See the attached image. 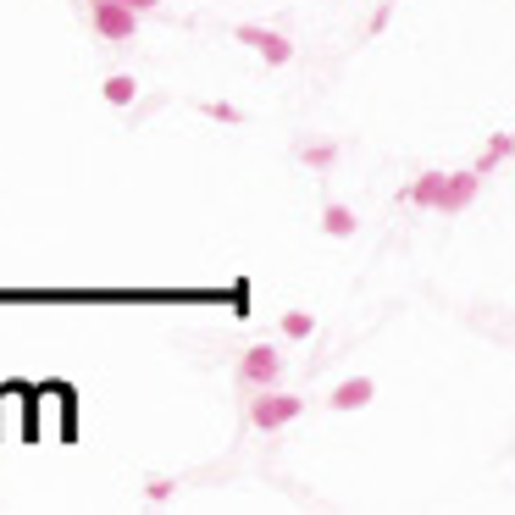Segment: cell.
<instances>
[{
  "label": "cell",
  "instance_id": "1",
  "mask_svg": "<svg viewBox=\"0 0 515 515\" xmlns=\"http://www.w3.org/2000/svg\"><path fill=\"white\" fill-rule=\"evenodd\" d=\"M89 6V28H95L106 45H128L139 34V12H133L128 0H84Z\"/></svg>",
  "mask_w": 515,
  "mask_h": 515
},
{
  "label": "cell",
  "instance_id": "2",
  "mask_svg": "<svg viewBox=\"0 0 515 515\" xmlns=\"http://www.w3.org/2000/svg\"><path fill=\"white\" fill-rule=\"evenodd\" d=\"M300 410H305L300 394H277V388H266V394L250 399L244 416H250L255 432H277V427H288V421H300Z\"/></svg>",
  "mask_w": 515,
  "mask_h": 515
},
{
  "label": "cell",
  "instance_id": "3",
  "mask_svg": "<svg viewBox=\"0 0 515 515\" xmlns=\"http://www.w3.org/2000/svg\"><path fill=\"white\" fill-rule=\"evenodd\" d=\"M233 39H239V45H250L266 67H288V61H294V39L272 34V28H261V23H239V28H233Z\"/></svg>",
  "mask_w": 515,
  "mask_h": 515
},
{
  "label": "cell",
  "instance_id": "4",
  "mask_svg": "<svg viewBox=\"0 0 515 515\" xmlns=\"http://www.w3.org/2000/svg\"><path fill=\"white\" fill-rule=\"evenodd\" d=\"M277 377H283V355H277L272 344H255L239 355V383L244 388H266V383H277Z\"/></svg>",
  "mask_w": 515,
  "mask_h": 515
},
{
  "label": "cell",
  "instance_id": "5",
  "mask_svg": "<svg viewBox=\"0 0 515 515\" xmlns=\"http://www.w3.org/2000/svg\"><path fill=\"white\" fill-rule=\"evenodd\" d=\"M477 189H482V172H477V167L449 172V183H444V205H438V211H444V216H460L471 200H477Z\"/></svg>",
  "mask_w": 515,
  "mask_h": 515
},
{
  "label": "cell",
  "instance_id": "6",
  "mask_svg": "<svg viewBox=\"0 0 515 515\" xmlns=\"http://www.w3.org/2000/svg\"><path fill=\"white\" fill-rule=\"evenodd\" d=\"M372 399H377L372 377H349V383H338L333 394H327V405H333V410H366Z\"/></svg>",
  "mask_w": 515,
  "mask_h": 515
},
{
  "label": "cell",
  "instance_id": "7",
  "mask_svg": "<svg viewBox=\"0 0 515 515\" xmlns=\"http://www.w3.org/2000/svg\"><path fill=\"white\" fill-rule=\"evenodd\" d=\"M444 183H449V172H421V178L405 189V200L421 205V211H438V205H444Z\"/></svg>",
  "mask_w": 515,
  "mask_h": 515
},
{
  "label": "cell",
  "instance_id": "8",
  "mask_svg": "<svg viewBox=\"0 0 515 515\" xmlns=\"http://www.w3.org/2000/svg\"><path fill=\"white\" fill-rule=\"evenodd\" d=\"M360 228V222H355V211H349V205H322V233H327V239H349V233H355Z\"/></svg>",
  "mask_w": 515,
  "mask_h": 515
},
{
  "label": "cell",
  "instance_id": "9",
  "mask_svg": "<svg viewBox=\"0 0 515 515\" xmlns=\"http://www.w3.org/2000/svg\"><path fill=\"white\" fill-rule=\"evenodd\" d=\"M510 156H515V133H493V139H488V150L477 156V172L488 178V172L499 167V161H510Z\"/></svg>",
  "mask_w": 515,
  "mask_h": 515
},
{
  "label": "cell",
  "instance_id": "10",
  "mask_svg": "<svg viewBox=\"0 0 515 515\" xmlns=\"http://www.w3.org/2000/svg\"><path fill=\"white\" fill-rule=\"evenodd\" d=\"M100 95H106L111 106H133V100H139V84H133L128 72H111L106 84H100Z\"/></svg>",
  "mask_w": 515,
  "mask_h": 515
},
{
  "label": "cell",
  "instance_id": "11",
  "mask_svg": "<svg viewBox=\"0 0 515 515\" xmlns=\"http://www.w3.org/2000/svg\"><path fill=\"white\" fill-rule=\"evenodd\" d=\"M300 161H305V167H316V172H327L338 161V144H305Z\"/></svg>",
  "mask_w": 515,
  "mask_h": 515
},
{
  "label": "cell",
  "instance_id": "12",
  "mask_svg": "<svg viewBox=\"0 0 515 515\" xmlns=\"http://www.w3.org/2000/svg\"><path fill=\"white\" fill-rule=\"evenodd\" d=\"M205 117H211V122H228V128H239V122H244V111L239 106H233V100H205Z\"/></svg>",
  "mask_w": 515,
  "mask_h": 515
},
{
  "label": "cell",
  "instance_id": "13",
  "mask_svg": "<svg viewBox=\"0 0 515 515\" xmlns=\"http://www.w3.org/2000/svg\"><path fill=\"white\" fill-rule=\"evenodd\" d=\"M283 333H288V338H311V333H316V316H311V311H288V316H283Z\"/></svg>",
  "mask_w": 515,
  "mask_h": 515
},
{
  "label": "cell",
  "instance_id": "14",
  "mask_svg": "<svg viewBox=\"0 0 515 515\" xmlns=\"http://www.w3.org/2000/svg\"><path fill=\"white\" fill-rule=\"evenodd\" d=\"M172 493H178V482H172V477H150V482H144V499H150V504H167Z\"/></svg>",
  "mask_w": 515,
  "mask_h": 515
},
{
  "label": "cell",
  "instance_id": "15",
  "mask_svg": "<svg viewBox=\"0 0 515 515\" xmlns=\"http://www.w3.org/2000/svg\"><path fill=\"white\" fill-rule=\"evenodd\" d=\"M366 28H372V34H383V28H388V0H383V6L372 12V23H366Z\"/></svg>",
  "mask_w": 515,
  "mask_h": 515
},
{
  "label": "cell",
  "instance_id": "16",
  "mask_svg": "<svg viewBox=\"0 0 515 515\" xmlns=\"http://www.w3.org/2000/svg\"><path fill=\"white\" fill-rule=\"evenodd\" d=\"M128 6H133V12H139V17H144V12H156L161 0H128Z\"/></svg>",
  "mask_w": 515,
  "mask_h": 515
}]
</instances>
